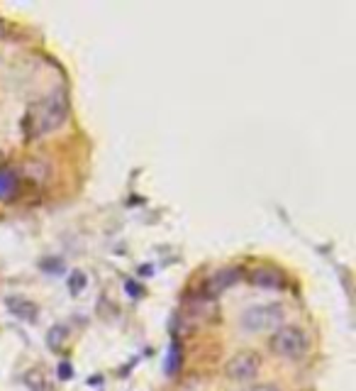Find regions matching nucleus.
I'll list each match as a JSON object with an SVG mask.
<instances>
[{
  "label": "nucleus",
  "instance_id": "1",
  "mask_svg": "<svg viewBox=\"0 0 356 391\" xmlns=\"http://www.w3.org/2000/svg\"><path fill=\"white\" fill-rule=\"evenodd\" d=\"M66 113H68L66 93L61 88H56L27 108L25 120H22V130H25V135L30 140H37V137H44L49 132L59 130L66 123Z\"/></svg>",
  "mask_w": 356,
  "mask_h": 391
},
{
  "label": "nucleus",
  "instance_id": "2",
  "mask_svg": "<svg viewBox=\"0 0 356 391\" xmlns=\"http://www.w3.org/2000/svg\"><path fill=\"white\" fill-rule=\"evenodd\" d=\"M286 320V308L281 303H256L239 315V325L246 332H271L278 330Z\"/></svg>",
  "mask_w": 356,
  "mask_h": 391
},
{
  "label": "nucleus",
  "instance_id": "3",
  "mask_svg": "<svg viewBox=\"0 0 356 391\" xmlns=\"http://www.w3.org/2000/svg\"><path fill=\"white\" fill-rule=\"evenodd\" d=\"M268 347L276 357L283 360H300L305 357L310 340L305 335V330L298 325H281L278 330H273L271 340H268Z\"/></svg>",
  "mask_w": 356,
  "mask_h": 391
},
{
  "label": "nucleus",
  "instance_id": "4",
  "mask_svg": "<svg viewBox=\"0 0 356 391\" xmlns=\"http://www.w3.org/2000/svg\"><path fill=\"white\" fill-rule=\"evenodd\" d=\"M261 370V357L251 350H244V352H237L234 357H229L225 365V377L229 382H249L259 375Z\"/></svg>",
  "mask_w": 356,
  "mask_h": 391
},
{
  "label": "nucleus",
  "instance_id": "5",
  "mask_svg": "<svg viewBox=\"0 0 356 391\" xmlns=\"http://www.w3.org/2000/svg\"><path fill=\"white\" fill-rule=\"evenodd\" d=\"M239 279H242V272H239V269H234V267L220 269V272H215L208 279V286H205V291H208V296L212 298V296H217V293L232 289V286L237 284Z\"/></svg>",
  "mask_w": 356,
  "mask_h": 391
},
{
  "label": "nucleus",
  "instance_id": "6",
  "mask_svg": "<svg viewBox=\"0 0 356 391\" xmlns=\"http://www.w3.org/2000/svg\"><path fill=\"white\" fill-rule=\"evenodd\" d=\"M249 281L259 289H281L283 286V274L271 267H259L249 272Z\"/></svg>",
  "mask_w": 356,
  "mask_h": 391
},
{
  "label": "nucleus",
  "instance_id": "7",
  "mask_svg": "<svg viewBox=\"0 0 356 391\" xmlns=\"http://www.w3.org/2000/svg\"><path fill=\"white\" fill-rule=\"evenodd\" d=\"M217 313V306H215V298H210L208 293L203 296H195L188 301V315H193L195 320H212Z\"/></svg>",
  "mask_w": 356,
  "mask_h": 391
},
{
  "label": "nucleus",
  "instance_id": "8",
  "mask_svg": "<svg viewBox=\"0 0 356 391\" xmlns=\"http://www.w3.org/2000/svg\"><path fill=\"white\" fill-rule=\"evenodd\" d=\"M5 306L13 310L17 318L27 320V323H34V320H37V306H34L32 301H25V298H15L13 296V298L5 301Z\"/></svg>",
  "mask_w": 356,
  "mask_h": 391
},
{
  "label": "nucleus",
  "instance_id": "9",
  "mask_svg": "<svg viewBox=\"0 0 356 391\" xmlns=\"http://www.w3.org/2000/svg\"><path fill=\"white\" fill-rule=\"evenodd\" d=\"M66 337H68L66 325H61V323L51 325V327H49V332H47V345L51 347V352H61V350H64Z\"/></svg>",
  "mask_w": 356,
  "mask_h": 391
},
{
  "label": "nucleus",
  "instance_id": "10",
  "mask_svg": "<svg viewBox=\"0 0 356 391\" xmlns=\"http://www.w3.org/2000/svg\"><path fill=\"white\" fill-rule=\"evenodd\" d=\"M17 193V176L8 169H0V200H8Z\"/></svg>",
  "mask_w": 356,
  "mask_h": 391
},
{
  "label": "nucleus",
  "instance_id": "11",
  "mask_svg": "<svg viewBox=\"0 0 356 391\" xmlns=\"http://www.w3.org/2000/svg\"><path fill=\"white\" fill-rule=\"evenodd\" d=\"M25 384L30 387L32 391H49V379L44 377V372H39L37 367H32V370L25 372Z\"/></svg>",
  "mask_w": 356,
  "mask_h": 391
},
{
  "label": "nucleus",
  "instance_id": "12",
  "mask_svg": "<svg viewBox=\"0 0 356 391\" xmlns=\"http://www.w3.org/2000/svg\"><path fill=\"white\" fill-rule=\"evenodd\" d=\"M178 367H181V350H178V342L174 340L169 347V357H166V375L174 377L178 372Z\"/></svg>",
  "mask_w": 356,
  "mask_h": 391
},
{
  "label": "nucleus",
  "instance_id": "13",
  "mask_svg": "<svg viewBox=\"0 0 356 391\" xmlns=\"http://www.w3.org/2000/svg\"><path fill=\"white\" fill-rule=\"evenodd\" d=\"M83 289H85V274L81 269H76V272L68 274V291L76 296V293H81Z\"/></svg>",
  "mask_w": 356,
  "mask_h": 391
},
{
  "label": "nucleus",
  "instance_id": "14",
  "mask_svg": "<svg viewBox=\"0 0 356 391\" xmlns=\"http://www.w3.org/2000/svg\"><path fill=\"white\" fill-rule=\"evenodd\" d=\"M71 375H73L71 365H68V362H61V365H59V377L61 379H71Z\"/></svg>",
  "mask_w": 356,
  "mask_h": 391
},
{
  "label": "nucleus",
  "instance_id": "15",
  "mask_svg": "<svg viewBox=\"0 0 356 391\" xmlns=\"http://www.w3.org/2000/svg\"><path fill=\"white\" fill-rule=\"evenodd\" d=\"M244 391H281L278 387H273V384H256V387H249Z\"/></svg>",
  "mask_w": 356,
  "mask_h": 391
},
{
  "label": "nucleus",
  "instance_id": "16",
  "mask_svg": "<svg viewBox=\"0 0 356 391\" xmlns=\"http://www.w3.org/2000/svg\"><path fill=\"white\" fill-rule=\"evenodd\" d=\"M181 391H198V387H195V384H193V382H188V384H186V387H183Z\"/></svg>",
  "mask_w": 356,
  "mask_h": 391
}]
</instances>
